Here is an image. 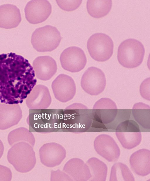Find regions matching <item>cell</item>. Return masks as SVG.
<instances>
[{"label":"cell","instance_id":"21","mask_svg":"<svg viewBox=\"0 0 150 181\" xmlns=\"http://www.w3.org/2000/svg\"><path fill=\"white\" fill-rule=\"evenodd\" d=\"M150 108L149 105L142 102L134 105L132 114L136 120L145 129L150 128Z\"/></svg>","mask_w":150,"mask_h":181},{"label":"cell","instance_id":"7","mask_svg":"<svg viewBox=\"0 0 150 181\" xmlns=\"http://www.w3.org/2000/svg\"><path fill=\"white\" fill-rule=\"evenodd\" d=\"M114 45L111 38L102 33H95L88 39L87 48L91 57L98 62L108 60L113 53Z\"/></svg>","mask_w":150,"mask_h":181},{"label":"cell","instance_id":"23","mask_svg":"<svg viewBox=\"0 0 150 181\" xmlns=\"http://www.w3.org/2000/svg\"><path fill=\"white\" fill-rule=\"evenodd\" d=\"M88 163L91 171V180H106L108 168L105 163L96 157L90 158Z\"/></svg>","mask_w":150,"mask_h":181},{"label":"cell","instance_id":"1","mask_svg":"<svg viewBox=\"0 0 150 181\" xmlns=\"http://www.w3.org/2000/svg\"><path fill=\"white\" fill-rule=\"evenodd\" d=\"M35 71L28 61L10 52L0 54V102L22 103L36 84Z\"/></svg>","mask_w":150,"mask_h":181},{"label":"cell","instance_id":"19","mask_svg":"<svg viewBox=\"0 0 150 181\" xmlns=\"http://www.w3.org/2000/svg\"><path fill=\"white\" fill-rule=\"evenodd\" d=\"M21 20L20 10L16 6L10 4L0 6V27L5 29L16 28Z\"/></svg>","mask_w":150,"mask_h":181},{"label":"cell","instance_id":"20","mask_svg":"<svg viewBox=\"0 0 150 181\" xmlns=\"http://www.w3.org/2000/svg\"><path fill=\"white\" fill-rule=\"evenodd\" d=\"M111 0H88L86 4L87 11L90 15L96 18L103 17L110 10Z\"/></svg>","mask_w":150,"mask_h":181},{"label":"cell","instance_id":"26","mask_svg":"<svg viewBox=\"0 0 150 181\" xmlns=\"http://www.w3.org/2000/svg\"><path fill=\"white\" fill-rule=\"evenodd\" d=\"M140 92L143 97L150 100V78L145 79L142 83L140 87Z\"/></svg>","mask_w":150,"mask_h":181},{"label":"cell","instance_id":"22","mask_svg":"<svg viewBox=\"0 0 150 181\" xmlns=\"http://www.w3.org/2000/svg\"><path fill=\"white\" fill-rule=\"evenodd\" d=\"M110 181H134V177L130 170L125 164L117 162L112 167L110 174Z\"/></svg>","mask_w":150,"mask_h":181},{"label":"cell","instance_id":"11","mask_svg":"<svg viewBox=\"0 0 150 181\" xmlns=\"http://www.w3.org/2000/svg\"><path fill=\"white\" fill-rule=\"evenodd\" d=\"M51 87L55 98L62 102H66L72 99L76 91L73 79L66 74H59L52 82Z\"/></svg>","mask_w":150,"mask_h":181},{"label":"cell","instance_id":"8","mask_svg":"<svg viewBox=\"0 0 150 181\" xmlns=\"http://www.w3.org/2000/svg\"><path fill=\"white\" fill-rule=\"evenodd\" d=\"M115 134L122 146L127 149L135 147L142 140L139 125L133 120H127L120 123L116 128Z\"/></svg>","mask_w":150,"mask_h":181},{"label":"cell","instance_id":"2","mask_svg":"<svg viewBox=\"0 0 150 181\" xmlns=\"http://www.w3.org/2000/svg\"><path fill=\"white\" fill-rule=\"evenodd\" d=\"M63 109H31L27 122L30 132H60Z\"/></svg>","mask_w":150,"mask_h":181},{"label":"cell","instance_id":"3","mask_svg":"<svg viewBox=\"0 0 150 181\" xmlns=\"http://www.w3.org/2000/svg\"><path fill=\"white\" fill-rule=\"evenodd\" d=\"M95 132L92 110L85 106L79 109H63L60 132Z\"/></svg>","mask_w":150,"mask_h":181},{"label":"cell","instance_id":"18","mask_svg":"<svg viewBox=\"0 0 150 181\" xmlns=\"http://www.w3.org/2000/svg\"><path fill=\"white\" fill-rule=\"evenodd\" d=\"M132 170L137 175L144 176L150 173V151L141 149L133 153L129 159Z\"/></svg>","mask_w":150,"mask_h":181},{"label":"cell","instance_id":"10","mask_svg":"<svg viewBox=\"0 0 150 181\" xmlns=\"http://www.w3.org/2000/svg\"><path fill=\"white\" fill-rule=\"evenodd\" d=\"M60 61L63 69L73 73L78 72L83 69L87 62L84 51L76 46L65 49L60 55Z\"/></svg>","mask_w":150,"mask_h":181},{"label":"cell","instance_id":"14","mask_svg":"<svg viewBox=\"0 0 150 181\" xmlns=\"http://www.w3.org/2000/svg\"><path fill=\"white\" fill-rule=\"evenodd\" d=\"M92 110L93 120L103 124L112 121L117 111L115 102L111 99L106 98H101L97 101Z\"/></svg>","mask_w":150,"mask_h":181},{"label":"cell","instance_id":"9","mask_svg":"<svg viewBox=\"0 0 150 181\" xmlns=\"http://www.w3.org/2000/svg\"><path fill=\"white\" fill-rule=\"evenodd\" d=\"M106 79L103 72L100 69L89 67L83 74L81 80L82 89L91 95H97L104 90Z\"/></svg>","mask_w":150,"mask_h":181},{"label":"cell","instance_id":"25","mask_svg":"<svg viewBox=\"0 0 150 181\" xmlns=\"http://www.w3.org/2000/svg\"><path fill=\"white\" fill-rule=\"evenodd\" d=\"M58 6L62 10L67 11H74L78 8L82 0H56Z\"/></svg>","mask_w":150,"mask_h":181},{"label":"cell","instance_id":"16","mask_svg":"<svg viewBox=\"0 0 150 181\" xmlns=\"http://www.w3.org/2000/svg\"><path fill=\"white\" fill-rule=\"evenodd\" d=\"M33 66L36 77L43 81L50 79L56 73L57 68L55 60L48 56L37 57L33 61Z\"/></svg>","mask_w":150,"mask_h":181},{"label":"cell","instance_id":"4","mask_svg":"<svg viewBox=\"0 0 150 181\" xmlns=\"http://www.w3.org/2000/svg\"><path fill=\"white\" fill-rule=\"evenodd\" d=\"M145 49L141 42L133 39L123 41L119 46L117 52L118 60L124 67H136L142 62Z\"/></svg>","mask_w":150,"mask_h":181},{"label":"cell","instance_id":"17","mask_svg":"<svg viewBox=\"0 0 150 181\" xmlns=\"http://www.w3.org/2000/svg\"><path fill=\"white\" fill-rule=\"evenodd\" d=\"M22 117L19 105L0 103V129H6L17 124Z\"/></svg>","mask_w":150,"mask_h":181},{"label":"cell","instance_id":"15","mask_svg":"<svg viewBox=\"0 0 150 181\" xmlns=\"http://www.w3.org/2000/svg\"><path fill=\"white\" fill-rule=\"evenodd\" d=\"M52 99L48 88L42 84L35 86L28 95L25 102L31 109H47L50 105Z\"/></svg>","mask_w":150,"mask_h":181},{"label":"cell","instance_id":"24","mask_svg":"<svg viewBox=\"0 0 150 181\" xmlns=\"http://www.w3.org/2000/svg\"><path fill=\"white\" fill-rule=\"evenodd\" d=\"M32 140L31 133L23 127H20L13 130L9 132L8 136V142L11 146L21 141L31 142Z\"/></svg>","mask_w":150,"mask_h":181},{"label":"cell","instance_id":"12","mask_svg":"<svg viewBox=\"0 0 150 181\" xmlns=\"http://www.w3.org/2000/svg\"><path fill=\"white\" fill-rule=\"evenodd\" d=\"M51 4L47 0H31L26 5L24 9L25 18L30 23L36 24L43 22L50 15Z\"/></svg>","mask_w":150,"mask_h":181},{"label":"cell","instance_id":"13","mask_svg":"<svg viewBox=\"0 0 150 181\" xmlns=\"http://www.w3.org/2000/svg\"><path fill=\"white\" fill-rule=\"evenodd\" d=\"M94 146L97 153L109 162H115L120 157V148L113 138L108 135L103 134L97 136Z\"/></svg>","mask_w":150,"mask_h":181},{"label":"cell","instance_id":"27","mask_svg":"<svg viewBox=\"0 0 150 181\" xmlns=\"http://www.w3.org/2000/svg\"><path fill=\"white\" fill-rule=\"evenodd\" d=\"M12 178V173L8 167L0 165V181H9Z\"/></svg>","mask_w":150,"mask_h":181},{"label":"cell","instance_id":"28","mask_svg":"<svg viewBox=\"0 0 150 181\" xmlns=\"http://www.w3.org/2000/svg\"><path fill=\"white\" fill-rule=\"evenodd\" d=\"M4 150V146L2 142L0 139V159L3 155Z\"/></svg>","mask_w":150,"mask_h":181},{"label":"cell","instance_id":"6","mask_svg":"<svg viewBox=\"0 0 150 181\" xmlns=\"http://www.w3.org/2000/svg\"><path fill=\"white\" fill-rule=\"evenodd\" d=\"M33 154L32 148L28 143L20 142L14 144L9 150L7 160L16 171L25 173L32 168Z\"/></svg>","mask_w":150,"mask_h":181},{"label":"cell","instance_id":"5","mask_svg":"<svg viewBox=\"0 0 150 181\" xmlns=\"http://www.w3.org/2000/svg\"><path fill=\"white\" fill-rule=\"evenodd\" d=\"M62 39L60 32L56 27L47 25L36 29L32 34L31 41L36 51L44 52L56 49Z\"/></svg>","mask_w":150,"mask_h":181}]
</instances>
